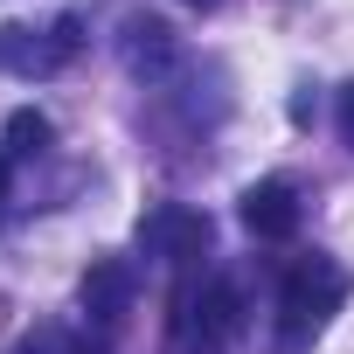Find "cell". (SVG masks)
Segmentation results:
<instances>
[{"instance_id": "obj_2", "label": "cell", "mask_w": 354, "mask_h": 354, "mask_svg": "<svg viewBox=\"0 0 354 354\" xmlns=\"http://www.w3.org/2000/svg\"><path fill=\"white\" fill-rule=\"evenodd\" d=\"M243 326V306H236V285L216 278L202 299H181L174 313V347L167 354H223V340Z\"/></svg>"}, {"instance_id": "obj_7", "label": "cell", "mask_w": 354, "mask_h": 354, "mask_svg": "<svg viewBox=\"0 0 354 354\" xmlns=\"http://www.w3.org/2000/svg\"><path fill=\"white\" fill-rule=\"evenodd\" d=\"M125 70L132 77H167L174 70V28L153 21V15H132L125 21Z\"/></svg>"}, {"instance_id": "obj_9", "label": "cell", "mask_w": 354, "mask_h": 354, "mask_svg": "<svg viewBox=\"0 0 354 354\" xmlns=\"http://www.w3.org/2000/svg\"><path fill=\"white\" fill-rule=\"evenodd\" d=\"M15 354H77V347H70V333H63V326H35V333H21V340H15Z\"/></svg>"}, {"instance_id": "obj_5", "label": "cell", "mask_w": 354, "mask_h": 354, "mask_svg": "<svg viewBox=\"0 0 354 354\" xmlns=\"http://www.w3.org/2000/svg\"><path fill=\"white\" fill-rule=\"evenodd\" d=\"M243 230L264 236V243L299 236V188L292 181H250L243 188Z\"/></svg>"}, {"instance_id": "obj_12", "label": "cell", "mask_w": 354, "mask_h": 354, "mask_svg": "<svg viewBox=\"0 0 354 354\" xmlns=\"http://www.w3.org/2000/svg\"><path fill=\"white\" fill-rule=\"evenodd\" d=\"M188 8H223V0H188Z\"/></svg>"}, {"instance_id": "obj_1", "label": "cell", "mask_w": 354, "mask_h": 354, "mask_svg": "<svg viewBox=\"0 0 354 354\" xmlns=\"http://www.w3.org/2000/svg\"><path fill=\"white\" fill-rule=\"evenodd\" d=\"M347 292H354V278L333 264V257H299L292 271H285V285H278V347L285 354H299L340 306H347Z\"/></svg>"}, {"instance_id": "obj_3", "label": "cell", "mask_w": 354, "mask_h": 354, "mask_svg": "<svg viewBox=\"0 0 354 354\" xmlns=\"http://www.w3.org/2000/svg\"><path fill=\"white\" fill-rule=\"evenodd\" d=\"M139 250L160 257V264H188V257L209 250V216L188 209V202H160V209L139 216Z\"/></svg>"}, {"instance_id": "obj_6", "label": "cell", "mask_w": 354, "mask_h": 354, "mask_svg": "<svg viewBox=\"0 0 354 354\" xmlns=\"http://www.w3.org/2000/svg\"><path fill=\"white\" fill-rule=\"evenodd\" d=\"M125 306H132V264H125V257H97V264L84 271V313H91L97 326H111Z\"/></svg>"}, {"instance_id": "obj_11", "label": "cell", "mask_w": 354, "mask_h": 354, "mask_svg": "<svg viewBox=\"0 0 354 354\" xmlns=\"http://www.w3.org/2000/svg\"><path fill=\"white\" fill-rule=\"evenodd\" d=\"M8 181H15V160L0 153V202H8Z\"/></svg>"}, {"instance_id": "obj_10", "label": "cell", "mask_w": 354, "mask_h": 354, "mask_svg": "<svg viewBox=\"0 0 354 354\" xmlns=\"http://www.w3.org/2000/svg\"><path fill=\"white\" fill-rule=\"evenodd\" d=\"M340 139L354 146V84H340Z\"/></svg>"}, {"instance_id": "obj_4", "label": "cell", "mask_w": 354, "mask_h": 354, "mask_svg": "<svg viewBox=\"0 0 354 354\" xmlns=\"http://www.w3.org/2000/svg\"><path fill=\"white\" fill-rule=\"evenodd\" d=\"M77 56V21L63 15L56 28H0V70H21V77H49Z\"/></svg>"}, {"instance_id": "obj_8", "label": "cell", "mask_w": 354, "mask_h": 354, "mask_svg": "<svg viewBox=\"0 0 354 354\" xmlns=\"http://www.w3.org/2000/svg\"><path fill=\"white\" fill-rule=\"evenodd\" d=\"M49 132H56V125H49L42 111H28V104H21V111H8V160L42 153V146H49Z\"/></svg>"}]
</instances>
